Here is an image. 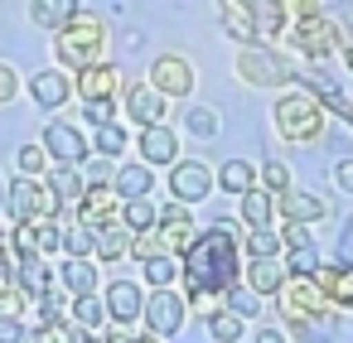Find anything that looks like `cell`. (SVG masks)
<instances>
[{
  "label": "cell",
  "instance_id": "6da1fadb",
  "mask_svg": "<svg viewBox=\"0 0 353 343\" xmlns=\"http://www.w3.org/2000/svg\"><path fill=\"white\" fill-rule=\"evenodd\" d=\"M179 276H184V290H218V295H228L237 285V276H242V247H237V237L228 227L199 232L194 247L184 251Z\"/></svg>",
  "mask_w": 353,
  "mask_h": 343
},
{
  "label": "cell",
  "instance_id": "7a4b0ae2",
  "mask_svg": "<svg viewBox=\"0 0 353 343\" xmlns=\"http://www.w3.org/2000/svg\"><path fill=\"white\" fill-rule=\"evenodd\" d=\"M54 54H59V63H63V68H73V73H83V68H92V63H102V54H107V25H102L97 15H83V10H78V15L59 30Z\"/></svg>",
  "mask_w": 353,
  "mask_h": 343
},
{
  "label": "cell",
  "instance_id": "3957f363",
  "mask_svg": "<svg viewBox=\"0 0 353 343\" xmlns=\"http://www.w3.org/2000/svg\"><path fill=\"white\" fill-rule=\"evenodd\" d=\"M271 121H276L281 141L305 145V141H314V136L324 131V102H319V97H310V92H285V97L276 102Z\"/></svg>",
  "mask_w": 353,
  "mask_h": 343
},
{
  "label": "cell",
  "instance_id": "277c9868",
  "mask_svg": "<svg viewBox=\"0 0 353 343\" xmlns=\"http://www.w3.org/2000/svg\"><path fill=\"white\" fill-rule=\"evenodd\" d=\"M276 300H281V314L290 319V324H310V319H324L329 314V295L319 290V280L314 276H285V285L276 290Z\"/></svg>",
  "mask_w": 353,
  "mask_h": 343
},
{
  "label": "cell",
  "instance_id": "5b68a950",
  "mask_svg": "<svg viewBox=\"0 0 353 343\" xmlns=\"http://www.w3.org/2000/svg\"><path fill=\"white\" fill-rule=\"evenodd\" d=\"M6 213L15 218V222H44V218H54L59 213V194L44 184V179H15L10 184V194H6Z\"/></svg>",
  "mask_w": 353,
  "mask_h": 343
},
{
  "label": "cell",
  "instance_id": "8992f818",
  "mask_svg": "<svg viewBox=\"0 0 353 343\" xmlns=\"http://www.w3.org/2000/svg\"><path fill=\"white\" fill-rule=\"evenodd\" d=\"M237 78H242V83H252V87H281V83H290L295 73H290V63H285V59H276L271 49L242 44V49H237Z\"/></svg>",
  "mask_w": 353,
  "mask_h": 343
},
{
  "label": "cell",
  "instance_id": "52a82bcc",
  "mask_svg": "<svg viewBox=\"0 0 353 343\" xmlns=\"http://www.w3.org/2000/svg\"><path fill=\"white\" fill-rule=\"evenodd\" d=\"M290 44L305 54V59H324L339 49V25L324 20V15H310V20H290Z\"/></svg>",
  "mask_w": 353,
  "mask_h": 343
},
{
  "label": "cell",
  "instance_id": "ba28073f",
  "mask_svg": "<svg viewBox=\"0 0 353 343\" xmlns=\"http://www.w3.org/2000/svg\"><path fill=\"white\" fill-rule=\"evenodd\" d=\"M150 87L160 97H189L194 92V63L184 54H160L150 63Z\"/></svg>",
  "mask_w": 353,
  "mask_h": 343
},
{
  "label": "cell",
  "instance_id": "9c48e42d",
  "mask_svg": "<svg viewBox=\"0 0 353 343\" xmlns=\"http://www.w3.org/2000/svg\"><path fill=\"white\" fill-rule=\"evenodd\" d=\"M208 189H213V169L208 165H199V160H184V165H174L170 169V194H174V203H199V198H208Z\"/></svg>",
  "mask_w": 353,
  "mask_h": 343
},
{
  "label": "cell",
  "instance_id": "30bf717a",
  "mask_svg": "<svg viewBox=\"0 0 353 343\" xmlns=\"http://www.w3.org/2000/svg\"><path fill=\"white\" fill-rule=\"evenodd\" d=\"M145 324H150V333L155 338H170V333H179L184 329V300L179 295H170V290H155L150 300H145Z\"/></svg>",
  "mask_w": 353,
  "mask_h": 343
},
{
  "label": "cell",
  "instance_id": "8fae6325",
  "mask_svg": "<svg viewBox=\"0 0 353 343\" xmlns=\"http://www.w3.org/2000/svg\"><path fill=\"white\" fill-rule=\"evenodd\" d=\"M44 150L59 160V165H83L88 160V141L78 136V126H68V121H49L44 126Z\"/></svg>",
  "mask_w": 353,
  "mask_h": 343
},
{
  "label": "cell",
  "instance_id": "7c38bea8",
  "mask_svg": "<svg viewBox=\"0 0 353 343\" xmlns=\"http://www.w3.org/2000/svg\"><path fill=\"white\" fill-rule=\"evenodd\" d=\"M78 97L83 102H117V87H121V73H117V63H92V68H83L78 73Z\"/></svg>",
  "mask_w": 353,
  "mask_h": 343
},
{
  "label": "cell",
  "instance_id": "4fadbf2b",
  "mask_svg": "<svg viewBox=\"0 0 353 343\" xmlns=\"http://www.w3.org/2000/svg\"><path fill=\"white\" fill-rule=\"evenodd\" d=\"M30 97H34V107L59 112V107L73 97V78H68L63 68H39V73L30 78Z\"/></svg>",
  "mask_w": 353,
  "mask_h": 343
},
{
  "label": "cell",
  "instance_id": "5bb4252c",
  "mask_svg": "<svg viewBox=\"0 0 353 343\" xmlns=\"http://www.w3.org/2000/svg\"><path fill=\"white\" fill-rule=\"evenodd\" d=\"M126 116L145 131V126H165V97L150 87V83H136L126 87Z\"/></svg>",
  "mask_w": 353,
  "mask_h": 343
},
{
  "label": "cell",
  "instance_id": "9a60e30c",
  "mask_svg": "<svg viewBox=\"0 0 353 343\" xmlns=\"http://www.w3.org/2000/svg\"><path fill=\"white\" fill-rule=\"evenodd\" d=\"M78 218H83L88 227L117 222V189H112V184H88L83 198H78Z\"/></svg>",
  "mask_w": 353,
  "mask_h": 343
},
{
  "label": "cell",
  "instance_id": "2e32d148",
  "mask_svg": "<svg viewBox=\"0 0 353 343\" xmlns=\"http://www.w3.org/2000/svg\"><path fill=\"white\" fill-rule=\"evenodd\" d=\"M155 232H160V247H170V251H189L194 237H199L194 222H189V213H184V203H170V208L160 213Z\"/></svg>",
  "mask_w": 353,
  "mask_h": 343
},
{
  "label": "cell",
  "instance_id": "e0dca14e",
  "mask_svg": "<svg viewBox=\"0 0 353 343\" xmlns=\"http://www.w3.org/2000/svg\"><path fill=\"white\" fill-rule=\"evenodd\" d=\"M174 155H179V141H174V131L170 126H145L141 131V165H174Z\"/></svg>",
  "mask_w": 353,
  "mask_h": 343
},
{
  "label": "cell",
  "instance_id": "ac0fdd59",
  "mask_svg": "<svg viewBox=\"0 0 353 343\" xmlns=\"http://www.w3.org/2000/svg\"><path fill=\"white\" fill-rule=\"evenodd\" d=\"M102 304H107V314H112L117 324H126V319H136V314L145 309V295H141V290H136L131 280H112V285H107V300H102Z\"/></svg>",
  "mask_w": 353,
  "mask_h": 343
},
{
  "label": "cell",
  "instance_id": "d6986e66",
  "mask_svg": "<svg viewBox=\"0 0 353 343\" xmlns=\"http://www.w3.org/2000/svg\"><path fill=\"white\" fill-rule=\"evenodd\" d=\"M281 218L285 222H319L324 218V198H314V194H305V189H285L281 194Z\"/></svg>",
  "mask_w": 353,
  "mask_h": 343
},
{
  "label": "cell",
  "instance_id": "ffe728a7",
  "mask_svg": "<svg viewBox=\"0 0 353 343\" xmlns=\"http://www.w3.org/2000/svg\"><path fill=\"white\" fill-rule=\"evenodd\" d=\"M112 189H117V198H145V194H155V169L150 165H121Z\"/></svg>",
  "mask_w": 353,
  "mask_h": 343
},
{
  "label": "cell",
  "instance_id": "44dd1931",
  "mask_svg": "<svg viewBox=\"0 0 353 343\" xmlns=\"http://www.w3.org/2000/svg\"><path fill=\"white\" fill-rule=\"evenodd\" d=\"M314 280H319V290H324L334 304H348V309H353V266H319Z\"/></svg>",
  "mask_w": 353,
  "mask_h": 343
},
{
  "label": "cell",
  "instance_id": "7402d4cb",
  "mask_svg": "<svg viewBox=\"0 0 353 343\" xmlns=\"http://www.w3.org/2000/svg\"><path fill=\"white\" fill-rule=\"evenodd\" d=\"M78 15V0H30V20L39 30H63Z\"/></svg>",
  "mask_w": 353,
  "mask_h": 343
},
{
  "label": "cell",
  "instance_id": "603a6c76",
  "mask_svg": "<svg viewBox=\"0 0 353 343\" xmlns=\"http://www.w3.org/2000/svg\"><path fill=\"white\" fill-rule=\"evenodd\" d=\"M92 251H97L102 261H121V256L131 251L126 227H121V222H102V227H92Z\"/></svg>",
  "mask_w": 353,
  "mask_h": 343
},
{
  "label": "cell",
  "instance_id": "cb8c5ba5",
  "mask_svg": "<svg viewBox=\"0 0 353 343\" xmlns=\"http://www.w3.org/2000/svg\"><path fill=\"white\" fill-rule=\"evenodd\" d=\"M218 10H223V25L232 30V39H256V15L247 0H218Z\"/></svg>",
  "mask_w": 353,
  "mask_h": 343
},
{
  "label": "cell",
  "instance_id": "d4e9b609",
  "mask_svg": "<svg viewBox=\"0 0 353 343\" xmlns=\"http://www.w3.org/2000/svg\"><path fill=\"white\" fill-rule=\"evenodd\" d=\"M63 285H68V295H92L97 290V271H92V261L88 256H68L63 261Z\"/></svg>",
  "mask_w": 353,
  "mask_h": 343
},
{
  "label": "cell",
  "instance_id": "484cf974",
  "mask_svg": "<svg viewBox=\"0 0 353 343\" xmlns=\"http://www.w3.org/2000/svg\"><path fill=\"white\" fill-rule=\"evenodd\" d=\"M285 285V266L281 261H252V271H247V290L252 295H276Z\"/></svg>",
  "mask_w": 353,
  "mask_h": 343
},
{
  "label": "cell",
  "instance_id": "4316f807",
  "mask_svg": "<svg viewBox=\"0 0 353 343\" xmlns=\"http://www.w3.org/2000/svg\"><path fill=\"white\" fill-rule=\"evenodd\" d=\"M155 222H160V213H155L150 198H126V208H121V227L126 232H150Z\"/></svg>",
  "mask_w": 353,
  "mask_h": 343
},
{
  "label": "cell",
  "instance_id": "83f0119b",
  "mask_svg": "<svg viewBox=\"0 0 353 343\" xmlns=\"http://www.w3.org/2000/svg\"><path fill=\"white\" fill-rule=\"evenodd\" d=\"M242 333H247V319L232 314V309H218V314L208 319V338H213V343H242Z\"/></svg>",
  "mask_w": 353,
  "mask_h": 343
},
{
  "label": "cell",
  "instance_id": "f1b7e54d",
  "mask_svg": "<svg viewBox=\"0 0 353 343\" xmlns=\"http://www.w3.org/2000/svg\"><path fill=\"white\" fill-rule=\"evenodd\" d=\"M44 184L59 194V203H73V198H83V189H88V184L78 179V169H73V165H59L54 174H44Z\"/></svg>",
  "mask_w": 353,
  "mask_h": 343
},
{
  "label": "cell",
  "instance_id": "f546056e",
  "mask_svg": "<svg viewBox=\"0 0 353 343\" xmlns=\"http://www.w3.org/2000/svg\"><path fill=\"white\" fill-rule=\"evenodd\" d=\"M242 222L247 227H271V194L266 189H247L242 194Z\"/></svg>",
  "mask_w": 353,
  "mask_h": 343
},
{
  "label": "cell",
  "instance_id": "4dcf8cb0",
  "mask_svg": "<svg viewBox=\"0 0 353 343\" xmlns=\"http://www.w3.org/2000/svg\"><path fill=\"white\" fill-rule=\"evenodd\" d=\"M218 184H223L228 194H247V189H256V174H252L247 160H228V165L218 169Z\"/></svg>",
  "mask_w": 353,
  "mask_h": 343
},
{
  "label": "cell",
  "instance_id": "1f68e13d",
  "mask_svg": "<svg viewBox=\"0 0 353 343\" xmlns=\"http://www.w3.org/2000/svg\"><path fill=\"white\" fill-rule=\"evenodd\" d=\"M20 290H25V295H44V290H49V266H44V256H20Z\"/></svg>",
  "mask_w": 353,
  "mask_h": 343
},
{
  "label": "cell",
  "instance_id": "d6a6232c",
  "mask_svg": "<svg viewBox=\"0 0 353 343\" xmlns=\"http://www.w3.org/2000/svg\"><path fill=\"white\" fill-rule=\"evenodd\" d=\"M184 126H189V136L213 141V136H218V112H213V107H189V112H184Z\"/></svg>",
  "mask_w": 353,
  "mask_h": 343
},
{
  "label": "cell",
  "instance_id": "836d02e7",
  "mask_svg": "<svg viewBox=\"0 0 353 343\" xmlns=\"http://www.w3.org/2000/svg\"><path fill=\"white\" fill-rule=\"evenodd\" d=\"M247 251H252V261H276V256H281V232L256 227V232L247 237Z\"/></svg>",
  "mask_w": 353,
  "mask_h": 343
},
{
  "label": "cell",
  "instance_id": "e575fe53",
  "mask_svg": "<svg viewBox=\"0 0 353 343\" xmlns=\"http://www.w3.org/2000/svg\"><path fill=\"white\" fill-rule=\"evenodd\" d=\"M63 251L68 256H92V227L78 218L73 227H63Z\"/></svg>",
  "mask_w": 353,
  "mask_h": 343
},
{
  "label": "cell",
  "instance_id": "d590c367",
  "mask_svg": "<svg viewBox=\"0 0 353 343\" xmlns=\"http://www.w3.org/2000/svg\"><path fill=\"white\" fill-rule=\"evenodd\" d=\"M285 271H290V276H314V271H319V251H314V242H310V247H290Z\"/></svg>",
  "mask_w": 353,
  "mask_h": 343
},
{
  "label": "cell",
  "instance_id": "8d00e7d4",
  "mask_svg": "<svg viewBox=\"0 0 353 343\" xmlns=\"http://www.w3.org/2000/svg\"><path fill=\"white\" fill-rule=\"evenodd\" d=\"M174 276H179V266H174V256H165V251H160L155 261H145V280H150L155 290H170V280H174Z\"/></svg>",
  "mask_w": 353,
  "mask_h": 343
},
{
  "label": "cell",
  "instance_id": "74e56055",
  "mask_svg": "<svg viewBox=\"0 0 353 343\" xmlns=\"http://www.w3.org/2000/svg\"><path fill=\"white\" fill-rule=\"evenodd\" d=\"M44 169H49V150L44 145H25L20 150V174L25 179H44Z\"/></svg>",
  "mask_w": 353,
  "mask_h": 343
},
{
  "label": "cell",
  "instance_id": "f35d334b",
  "mask_svg": "<svg viewBox=\"0 0 353 343\" xmlns=\"http://www.w3.org/2000/svg\"><path fill=\"white\" fill-rule=\"evenodd\" d=\"M184 295H189L194 314H203V319H213L218 309H228V295H218V290H184Z\"/></svg>",
  "mask_w": 353,
  "mask_h": 343
},
{
  "label": "cell",
  "instance_id": "ab89813d",
  "mask_svg": "<svg viewBox=\"0 0 353 343\" xmlns=\"http://www.w3.org/2000/svg\"><path fill=\"white\" fill-rule=\"evenodd\" d=\"M92 145H97V155H112V160H117V155L126 150V131H121V126H97V141H92Z\"/></svg>",
  "mask_w": 353,
  "mask_h": 343
},
{
  "label": "cell",
  "instance_id": "60d3db41",
  "mask_svg": "<svg viewBox=\"0 0 353 343\" xmlns=\"http://www.w3.org/2000/svg\"><path fill=\"white\" fill-rule=\"evenodd\" d=\"M107 319V304H97L92 295H83L78 304H73V324H83V329H97Z\"/></svg>",
  "mask_w": 353,
  "mask_h": 343
},
{
  "label": "cell",
  "instance_id": "b9f144b4",
  "mask_svg": "<svg viewBox=\"0 0 353 343\" xmlns=\"http://www.w3.org/2000/svg\"><path fill=\"white\" fill-rule=\"evenodd\" d=\"M131 256H136V261H155V256H160V232H155V227H150V232H136V237H131Z\"/></svg>",
  "mask_w": 353,
  "mask_h": 343
},
{
  "label": "cell",
  "instance_id": "7bdbcfd3",
  "mask_svg": "<svg viewBox=\"0 0 353 343\" xmlns=\"http://www.w3.org/2000/svg\"><path fill=\"white\" fill-rule=\"evenodd\" d=\"M261 184H266L271 194H285V189H290V169H285L281 160H271V165L261 169Z\"/></svg>",
  "mask_w": 353,
  "mask_h": 343
},
{
  "label": "cell",
  "instance_id": "ee69618b",
  "mask_svg": "<svg viewBox=\"0 0 353 343\" xmlns=\"http://www.w3.org/2000/svg\"><path fill=\"white\" fill-rule=\"evenodd\" d=\"M25 309V290L20 285H0V319H15Z\"/></svg>",
  "mask_w": 353,
  "mask_h": 343
},
{
  "label": "cell",
  "instance_id": "f6af8a7d",
  "mask_svg": "<svg viewBox=\"0 0 353 343\" xmlns=\"http://www.w3.org/2000/svg\"><path fill=\"white\" fill-rule=\"evenodd\" d=\"M15 97H20V73H15L10 63H0V107L15 102Z\"/></svg>",
  "mask_w": 353,
  "mask_h": 343
},
{
  "label": "cell",
  "instance_id": "bcb514c9",
  "mask_svg": "<svg viewBox=\"0 0 353 343\" xmlns=\"http://www.w3.org/2000/svg\"><path fill=\"white\" fill-rule=\"evenodd\" d=\"M30 343H68V324H39L30 333Z\"/></svg>",
  "mask_w": 353,
  "mask_h": 343
},
{
  "label": "cell",
  "instance_id": "7dc6e473",
  "mask_svg": "<svg viewBox=\"0 0 353 343\" xmlns=\"http://www.w3.org/2000/svg\"><path fill=\"white\" fill-rule=\"evenodd\" d=\"M228 309H232V314H242V319H256V300H252V295L228 290Z\"/></svg>",
  "mask_w": 353,
  "mask_h": 343
},
{
  "label": "cell",
  "instance_id": "c3c4849f",
  "mask_svg": "<svg viewBox=\"0 0 353 343\" xmlns=\"http://www.w3.org/2000/svg\"><path fill=\"white\" fill-rule=\"evenodd\" d=\"M319 15V0H285V20H310Z\"/></svg>",
  "mask_w": 353,
  "mask_h": 343
},
{
  "label": "cell",
  "instance_id": "681fc988",
  "mask_svg": "<svg viewBox=\"0 0 353 343\" xmlns=\"http://www.w3.org/2000/svg\"><path fill=\"white\" fill-rule=\"evenodd\" d=\"M83 112L92 126H112V102H83Z\"/></svg>",
  "mask_w": 353,
  "mask_h": 343
},
{
  "label": "cell",
  "instance_id": "f907efd6",
  "mask_svg": "<svg viewBox=\"0 0 353 343\" xmlns=\"http://www.w3.org/2000/svg\"><path fill=\"white\" fill-rule=\"evenodd\" d=\"M334 184H339L343 194H353V160H339V165H334Z\"/></svg>",
  "mask_w": 353,
  "mask_h": 343
},
{
  "label": "cell",
  "instance_id": "816d5d0a",
  "mask_svg": "<svg viewBox=\"0 0 353 343\" xmlns=\"http://www.w3.org/2000/svg\"><path fill=\"white\" fill-rule=\"evenodd\" d=\"M281 242H290V247H310V232H305L300 222H285V232H281Z\"/></svg>",
  "mask_w": 353,
  "mask_h": 343
},
{
  "label": "cell",
  "instance_id": "f5cc1de1",
  "mask_svg": "<svg viewBox=\"0 0 353 343\" xmlns=\"http://www.w3.org/2000/svg\"><path fill=\"white\" fill-rule=\"evenodd\" d=\"M0 343H25V333H20L15 319H0Z\"/></svg>",
  "mask_w": 353,
  "mask_h": 343
},
{
  "label": "cell",
  "instance_id": "db71d44e",
  "mask_svg": "<svg viewBox=\"0 0 353 343\" xmlns=\"http://www.w3.org/2000/svg\"><path fill=\"white\" fill-rule=\"evenodd\" d=\"M256 343H285L281 329H256Z\"/></svg>",
  "mask_w": 353,
  "mask_h": 343
},
{
  "label": "cell",
  "instance_id": "11a10c76",
  "mask_svg": "<svg viewBox=\"0 0 353 343\" xmlns=\"http://www.w3.org/2000/svg\"><path fill=\"white\" fill-rule=\"evenodd\" d=\"M343 63H348V73H353V44H348V49H343Z\"/></svg>",
  "mask_w": 353,
  "mask_h": 343
},
{
  "label": "cell",
  "instance_id": "9f6ffc18",
  "mask_svg": "<svg viewBox=\"0 0 353 343\" xmlns=\"http://www.w3.org/2000/svg\"><path fill=\"white\" fill-rule=\"evenodd\" d=\"M136 343H165V338H155V333H145V338H136Z\"/></svg>",
  "mask_w": 353,
  "mask_h": 343
},
{
  "label": "cell",
  "instance_id": "6f0895ef",
  "mask_svg": "<svg viewBox=\"0 0 353 343\" xmlns=\"http://www.w3.org/2000/svg\"><path fill=\"white\" fill-rule=\"evenodd\" d=\"M0 208H6V194H0Z\"/></svg>",
  "mask_w": 353,
  "mask_h": 343
},
{
  "label": "cell",
  "instance_id": "680465c9",
  "mask_svg": "<svg viewBox=\"0 0 353 343\" xmlns=\"http://www.w3.org/2000/svg\"><path fill=\"white\" fill-rule=\"evenodd\" d=\"M88 343H97V338H88ZM102 343H107V338H102Z\"/></svg>",
  "mask_w": 353,
  "mask_h": 343
}]
</instances>
